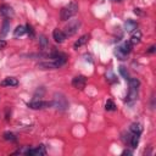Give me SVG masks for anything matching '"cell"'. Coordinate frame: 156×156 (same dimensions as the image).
Returning a JSON list of instances; mask_svg holds the SVG:
<instances>
[{"instance_id": "24", "label": "cell", "mask_w": 156, "mask_h": 156, "mask_svg": "<svg viewBox=\"0 0 156 156\" xmlns=\"http://www.w3.org/2000/svg\"><path fill=\"white\" fill-rule=\"evenodd\" d=\"M39 44H40V46H41L43 49H45V48L48 46V40H46L45 35H40V37H39Z\"/></svg>"}, {"instance_id": "8", "label": "cell", "mask_w": 156, "mask_h": 156, "mask_svg": "<svg viewBox=\"0 0 156 156\" xmlns=\"http://www.w3.org/2000/svg\"><path fill=\"white\" fill-rule=\"evenodd\" d=\"M52 38L55 39V41L56 43H63L65 41V39H66V35H65V33L62 32V30H60V29H54V32H52Z\"/></svg>"}, {"instance_id": "15", "label": "cell", "mask_w": 156, "mask_h": 156, "mask_svg": "<svg viewBox=\"0 0 156 156\" xmlns=\"http://www.w3.org/2000/svg\"><path fill=\"white\" fill-rule=\"evenodd\" d=\"M139 139H140V133H133L129 138V143H130V146L133 149L136 147V145L139 144Z\"/></svg>"}, {"instance_id": "4", "label": "cell", "mask_w": 156, "mask_h": 156, "mask_svg": "<svg viewBox=\"0 0 156 156\" xmlns=\"http://www.w3.org/2000/svg\"><path fill=\"white\" fill-rule=\"evenodd\" d=\"M52 106L51 101H41V100H35L32 102H28V107L33 108V110H40V108H46Z\"/></svg>"}, {"instance_id": "7", "label": "cell", "mask_w": 156, "mask_h": 156, "mask_svg": "<svg viewBox=\"0 0 156 156\" xmlns=\"http://www.w3.org/2000/svg\"><path fill=\"white\" fill-rule=\"evenodd\" d=\"M0 13L5 18H10V17H12L15 15V12H13V10H12V7L10 5H1L0 6Z\"/></svg>"}, {"instance_id": "2", "label": "cell", "mask_w": 156, "mask_h": 156, "mask_svg": "<svg viewBox=\"0 0 156 156\" xmlns=\"http://www.w3.org/2000/svg\"><path fill=\"white\" fill-rule=\"evenodd\" d=\"M51 102H52V106L56 110H60V111H65L68 107V101H67L66 96L60 94V93H56L54 95V100Z\"/></svg>"}, {"instance_id": "27", "label": "cell", "mask_w": 156, "mask_h": 156, "mask_svg": "<svg viewBox=\"0 0 156 156\" xmlns=\"http://www.w3.org/2000/svg\"><path fill=\"white\" fill-rule=\"evenodd\" d=\"M155 49H156V48H155V45H152V46H150V48H149V50H147V51H149L150 54H152V52H155Z\"/></svg>"}, {"instance_id": "5", "label": "cell", "mask_w": 156, "mask_h": 156, "mask_svg": "<svg viewBox=\"0 0 156 156\" xmlns=\"http://www.w3.org/2000/svg\"><path fill=\"white\" fill-rule=\"evenodd\" d=\"M72 85H73L76 89L82 90V89H84L85 85H87V78H85L84 76H77V77L73 78Z\"/></svg>"}, {"instance_id": "9", "label": "cell", "mask_w": 156, "mask_h": 156, "mask_svg": "<svg viewBox=\"0 0 156 156\" xmlns=\"http://www.w3.org/2000/svg\"><path fill=\"white\" fill-rule=\"evenodd\" d=\"M136 28H138V24H136L135 21H133V20H127V21L124 22V29H126L128 33H133Z\"/></svg>"}, {"instance_id": "17", "label": "cell", "mask_w": 156, "mask_h": 156, "mask_svg": "<svg viewBox=\"0 0 156 156\" xmlns=\"http://www.w3.org/2000/svg\"><path fill=\"white\" fill-rule=\"evenodd\" d=\"M24 33H26V27H23V26H17L16 29H15V32H13V35H15V37H21V35H23Z\"/></svg>"}, {"instance_id": "6", "label": "cell", "mask_w": 156, "mask_h": 156, "mask_svg": "<svg viewBox=\"0 0 156 156\" xmlns=\"http://www.w3.org/2000/svg\"><path fill=\"white\" fill-rule=\"evenodd\" d=\"M45 154H46V150L43 144H40L37 147H29L26 152V155H33V156H44Z\"/></svg>"}, {"instance_id": "25", "label": "cell", "mask_w": 156, "mask_h": 156, "mask_svg": "<svg viewBox=\"0 0 156 156\" xmlns=\"http://www.w3.org/2000/svg\"><path fill=\"white\" fill-rule=\"evenodd\" d=\"M26 32L28 33L29 37H32V38L34 37V29H33V27H32L30 24H27V26H26Z\"/></svg>"}, {"instance_id": "19", "label": "cell", "mask_w": 156, "mask_h": 156, "mask_svg": "<svg viewBox=\"0 0 156 156\" xmlns=\"http://www.w3.org/2000/svg\"><path fill=\"white\" fill-rule=\"evenodd\" d=\"M115 55L117 56V58H119V60H126V54L119 49V46H117L116 49H115Z\"/></svg>"}, {"instance_id": "11", "label": "cell", "mask_w": 156, "mask_h": 156, "mask_svg": "<svg viewBox=\"0 0 156 156\" xmlns=\"http://www.w3.org/2000/svg\"><path fill=\"white\" fill-rule=\"evenodd\" d=\"M138 98V89L136 88H130L129 89V93L126 98V101L127 102H132V101H135Z\"/></svg>"}, {"instance_id": "18", "label": "cell", "mask_w": 156, "mask_h": 156, "mask_svg": "<svg viewBox=\"0 0 156 156\" xmlns=\"http://www.w3.org/2000/svg\"><path fill=\"white\" fill-rule=\"evenodd\" d=\"M141 130H143V127L140 123H133L130 126V132L132 133H140L141 134Z\"/></svg>"}, {"instance_id": "10", "label": "cell", "mask_w": 156, "mask_h": 156, "mask_svg": "<svg viewBox=\"0 0 156 156\" xmlns=\"http://www.w3.org/2000/svg\"><path fill=\"white\" fill-rule=\"evenodd\" d=\"M0 84H1L2 87H16V85H18V80H17L15 77H7V78H5Z\"/></svg>"}, {"instance_id": "26", "label": "cell", "mask_w": 156, "mask_h": 156, "mask_svg": "<svg viewBox=\"0 0 156 156\" xmlns=\"http://www.w3.org/2000/svg\"><path fill=\"white\" fill-rule=\"evenodd\" d=\"M6 46V41L5 40H2V39H0V50L1 49H4Z\"/></svg>"}, {"instance_id": "21", "label": "cell", "mask_w": 156, "mask_h": 156, "mask_svg": "<svg viewBox=\"0 0 156 156\" xmlns=\"http://www.w3.org/2000/svg\"><path fill=\"white\" fill-rule=\"evenodd\" d=\"M105 108H106V111H115V110H116V105H115V102L110 99V100L106 101V104H105Z\"/></svg>"}, {"instance_id": "16", "label": "cell", "mask_w": 156, "mask_h": 156, "mask_svg": "<svg viewBox=\"0 0 156 156\" xmlns=\"http://www.w3.org/2000/svg\"><path fill=\"white\" fill-rule=\"evenodd\" d=\"M119 49H121L126 55H128V54L130 52V50H132V44H130V41H126V43H123V44L119 46Z\"/></svg>"}, {"instance_id": "28", "label": "cell", "mask_w": 156, "mask_h": 156, "mask_svg": "<svg viewBox=\"0 0 156 156\" xmlns=\"http://www.w3.org/2000/svg\"><path fill=\"white\" fill-rule=\"evenodd\" d=\"M132 154H133V152H132L130 150H124V151L122 152V155H132Z\"/></svg>"}, {"instance_id": "1", "label": "cell", "mask_w": 156, "mask_h": 156, "mask_svg": "<svg viewBox=\"0 0 156 156\" xmlns=\"http://www.w3.org/2000/svg\"><path fill=\"white\" fill-rule=\"evenodd\" d=\"M77 11H78V5H77V2H74V1L69 2L68 5H66L65 7H62L61 11H60V18H61V21H67V20H69L72 16H74V15L77 13Z\"/></svg>"}, {"instance_id": "20", "label": "cell", "mask_w": 156, "mask_h": 156, "mask_svg": "<svg viewBox=\"0 0 156 156\" xmlns=\"http://www.w3.org/2000/svg\"><path fill=\"white\" fill-rule=\"evenodd\" d=\"M128 83H129V88H136L138 89V87L140 85V82L136 78H129L128 79Z\"/></svg>"}, {"instance_id": "29", "label": "cell", "mask_w": 156, "mask_h": 156, "mask_svg": "<svg viewBox=\"0 0 156 156\" xmlns=\"http://www.w3.org/2000/svg\"><path fill=\"white\" fill-rule=\"evenodd\" d=\"M112 1H118V0H112Z\"/></svg>"}, {"instance_id": "22", "label": "cell", "mask_w": 156, "mask_h": 156, "mask_svg": "<svg viewBox=\"0 0 156 156\" xmlns=\"http://www.w3.org/2000/svg\"><path fill=\"white\" fill-rule=\"evenodd\" d=\"M4 139H5V140H10V141H16V140H17V136H16L13 133L6 132V133H4Z\"/></svg>"}, {"instance_id": "12", "label": "cell", "mask_w": 156, "mask_h": 156, "mask_svg": "<svg viewBox=\"0 0 156 156\" xmlns=\"http://www.w3.org/2000/svg\"><path fill=\"white\" fill-rule=\"evenodd\" d=\"M10 20L9 18H5L4 20V22H2V27H1V32H0V35L4 38V37H6V34L9 33V30H10Z\"/></svg>"}, {"instance_id": "13", "label": "cell", "mask_w": 156, "mask_h": 156, "mask_svg": "<svg viewBox=\"0 0 156 156\" xmlns=\"http://www.w3.org/2000/svg\"><path fill=\"white\" fill-rule=\"evenodd\" d=\"M140 40H141V32H140V30H138V29H135L129 41H130V44H132V45H135V44H139V43H140Z\"/></svg>"}, {"instance_id": "3", "label": "cell", "mask_w": 156, "mask_h": 156, "mask_svg": "<svg viewBox=\"0 0 156 156\" xmlns=\"http://www.w3.org/2000/svg\"><path fill=\"white\" fill-rule=\"evenodd\" d=\"M79 27H80V21L79 20H71L66 24V27H65V29L62 32L65 33L66 37H72V35H74L77 33Z\"/></svg>"}, {"instance_id": "14", "label": "cell", "mask_w": 156, "mask_h": 156, "mask_svg": "<svg viewBox=\"0 0 156 156\" xmlns=\"http://www.w3.org/2000/svg\"><path fill=\"white\" fill-rule=\"evenodd\" d=\"M89 38H90V35H89V34H84V35H82V37H80V38L74 43V45H73V46H74V49H78V48H80L82 45H84V44L89 40Z\"/></svg>"}, {"instance_id": "23", "label": "cell", "mask_w": 156, "mask_h": 156, "mask_svg": "<svg viewBox=\"0 0 156 156\" xmlns=\"http://www.w3.org/2000/svg\"><path fill=\"white\" fill-rule=\"evenodd\" d=\"M118 71H119L121 76H122L124 79H129V73H128V71H127V68H126L124 66H119Z\"/></svg>"}]
</instances>
